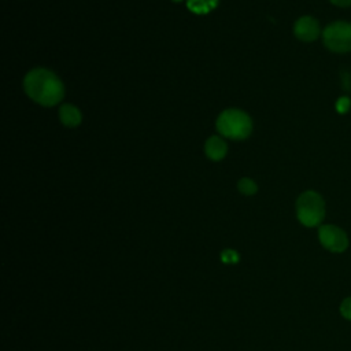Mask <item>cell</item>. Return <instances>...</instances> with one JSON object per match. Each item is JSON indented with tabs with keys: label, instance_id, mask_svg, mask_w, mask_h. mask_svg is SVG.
I'll return each mask as SVG.
<instances>
[{
	"label": "cell",
	"instance_id": "obj_1",
	"mask_svg": "<svg viewBox=\"0 0 351 351\" xmlns=\"http://www.w3.org/2000/svg\"><path fill=\"white\" fill-rule=\"evenodd\" d=\"M23 90L33 101L44 107L59 104L64 96L62 80L53 71L44 67H36L26 73Z\"/></svg>",
	"mask_w": 351,
	"mask_h": 351
},
{
	"label": "cell",
	"instance_id": "obj_2",
	"mask_svg": "<svg viewBox=\"0 0 351 351\" xmlns=\"http://www.w3.org/2000/svg\"><path fill=\"white\" fill-rule=\"evenodd\" d=\"M215 128L222 137L244 140L252 132V121L247 112L239 108H228L218 115Z\"/></svg>",
	"mask_w": 351,
	"mask_h": 351
},
{
	"label": "cell",
	"instance_id": "obj_3",
	"mask_svg": "<svg viewBox=\"0 0 351 351\" xmlns=\"http://www.w3.org/2000/svg\"><path fill=\"white\" fill-rule=\"evenodd\" d=\"M296 218L307 228L321 225L325 218V200L315 191H304L296 199Z\"/></svg>",
	"mask_w": 351,
	"mask_h": 351
},
{
	"label": "cell",
	"instance_id": "obj_4",
	"mask_svg": "<svg viewBox=\"0 0 351 351\" xmlns=\"http://www.w3.org/2000/svg\"><path fill=\"white\" fill-rule=\"evenodd\" d=\"M324 45L335 53L351 52V22L335 21L322 30Z\"/></svg>",
	"mask_w": 351,
	"mask_h": 351
},
{
	"label": "cell",
	"instance_id": "obj_5",
	"mask_svg": "<svg viewBox=\"0 0 351 351\" xmlns=\"http://www.w3.org/2000/svg\"><path fill=\"white\" fill-rule=\"evenodd\" d=\"M318 240L325 250L335 254L344 252L348 248V236L346 230L332 223L319 225Z\"/></svg>",
	"mask_w": 351,
	"mask_h": 351
},
{
	"label": "cell",
	"instance_id": "obj_6",
	"mask_svg": "<svg viewBox=\"0 0 351 351\" xmlns=\"http://www.w3.org/2000/svg\"><path fill=\"white\" fill-rule=\"evenodd\" d=\"M293 34L298 40L304 43L315 41L321 34L319 22L314 16L303 15L293 23Z\"/></svg>",
	"mask_w": 351,
	"mask_h": 351
},
{
	"label": "cell",
	"instance_id": "obj_7",
	"mask_svg": "<svg viewBox=\"0 0 351 351\" xmlns=\"http://www.w3.org/2000/svg\"><path fill=\"white\" fill-rule=\"evenodd\" d=\"M204 152L206 156L211 160H222L228 154V144L219 136H211L204 143Z\"/></svg>",
	"mask_w": 351,
	"mask_h": 351
},
{
	"label": "cell",
	"instance_id": "obj_8",
	"mask_svg": "<svg viewBox=\"0 0 351 351\" xmlns=\"http://www.w3.org/2000/svg\"><path fill=\"white\" fill-rule=\"evenodd\" d=\"M59 119L66 128H77L82 121V115L75 106L64 103L59 107Z\"/></svg>",
	"mask_w": 351,
	"mask_h": 351
},
{
	"label": "cell",
	"instance_id": "obj_9",
	"mask_svg": "<svg viewBox=\"0 0 351 351\" xmlns=\"http://www.w3.org/2000/svg\"><path fill=\"white\" fill-rule=\"evenodd\" d=\"M218 4V0H186V7L191 12L203 15L213 11Z\"/></svg>",
	"mask_w": 351,
	"mask_h": 351
},
{
	"label": "cell",
	"instance_id": "obj_10",
	"mask_svg": "<svg viewBox=\"0 0 351 351\" xmlns=\"http://www.w3.org/2000/svg\"><path fill=\"white\" fill-rule=\"evenodd\" d=\"M237 189H239L240 193H243L245 196H251V195H255L258 192V185L254 180L244 177V178L239 180Z\"/></svg>",
	"mask_w": 351,
	"mask_h": 351
},
{
	"label": "cell",
	"instance_id": "obj_11",
	"mask_svg": "<svg viewBox=\"0 0 351 351\" xmlns=\"http://www.w3.org/2000/svg\"><path fill=\"white\" fill-rule=\"evenodd\" d=\"M221 259L223 263L234 265L239 261V254L234 250H223L221 254Z\"/></svg>",
	"mask_w": 351,
	"mask_h": 351
},
{
	"label": "cell",
	"instance_id": "obj_12",
	"mask_svg": "<svg viewBox=\"0 0 351 351\" xmlns=\"http://www.w3.org/2000/svg\"><path fill=\"white\" fill-rule=\"evenodd\" d=\"M340 314L343 318L351 321V296L346 298L341 303H340Z\"/></svg>",
	"mask_w": 351,
	"mask_h": 351
},
{
	"label": "cell",
	"instance_id": "obj_13",
	"mask_svg": "<svg viewBox=\"0 0 351 351\" xmlns=\"http://www.w3.org/2000/svg\"><path fill=\"white\" fill-rule=\"evenodd\" d=\"M333 5L336 7H341V8H346V7H351V0H329Z\"/></svg>",
	"mask_w": 351,
	"mask_h": 351
},
{
	"label": "cell",
	"instance_id": "obj_14",
	"mask_svg": "<svg viewBox=\"0 0 351 351\" xmlns=\"http://www.w3.org/2000/svg\"><path fill=\"white\" fill-rule=\"evenodd\" d=\"M173 1H176V3H178V1H182V0H173Z\"/></svg>",
	"mask_w": 351,
	"mask_h": 351
}]
</instances>
